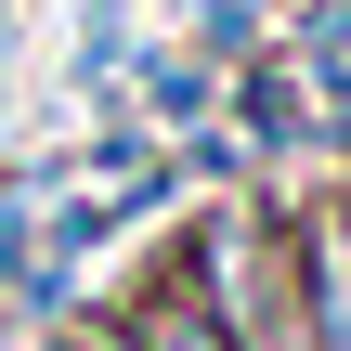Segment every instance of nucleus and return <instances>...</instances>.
Returning a JSON list of instances; mask_svg holds the SVG:
<instances>
[{"label":"nucleus","instance_id":"f257e3e1","mask_svg":"<svg viewBox=\"0 0 351 351\" xmlns=\"http://www.w3.org/2000/svg\"><path fill=\"white\" fill-rule=\"evenodd\" d=\"M117 326H130L143 351H234L221 326H208V300H195V274H169V287H156L143 313H117Z\"/></svg>","mask_w":351,"mask_h":351},{"label":"nucleus","instance_id":"f03ea898","mask_svg":"<svg viewBox=\"0 0 351 351\" xmlns=\"http://www.w3.org/2000/svg\"><path fill=\"white\" fill-rule=\"evenodd\" d=\"M78 351H143V339H130V326H91V339H78Z\"/></svg>","mask_w":351,"mask_h":351},{"label":"nucleus","instance_id":"7ed1b4c3","mask_svg":"<svg viewBox=\"0 0 351 351\" xmlns=\"http://www.w3.org/2000/svg\"><path fill=\"white\" fill-rule=\"evenodd\" d=\"M274 351H313V339H300V326H287V339H274Z\"/></svg>","mask_w":351,"mask_h":351},{"label":"nucleus","instance_id":"20e7f679","mask_svg":"<svg viewBox=\"0 0 351 351\" xmlns=\"http://www.w3.org/2000/svg\"><path fill=\"white\" fill-rule=\"evenodd\" d=\"M339 234H351V195H339Z\"/></svg>","mask_w":351,"mask_h":351}]
</instances>
